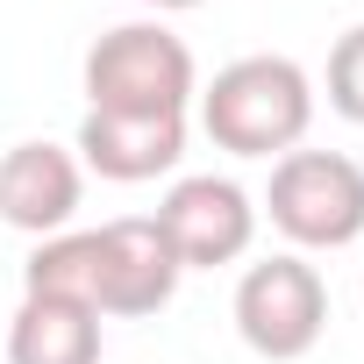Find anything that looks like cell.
Segmentation results:
<instances>
[{"instance_id":"6da1fadb","label":"cell","mask_w":364,"mask_h":364,"mask_svg":"<svg viewBox=\"0 0 364 364\" xmlns=\"http://www.w3.org/2000/svg\"><path fill=\"white\" fill-rule=\"evenodd\" d=\"M193 100H200L208 143L229 157H286L307 143V122H314V79L272 50L222 65Z\"/></svg>"},{"instance_id":"7a4b0ae2","label":"cell","mask_w":364,"mask_h":364,"mask_svg":"<svg viewBox=\"0 0 364 364\" xmlns=\"http://www.w3.org/2000/svg\"><path fill=\"white\" fill-rule=\"evenodd\" d=\"M193 93V50L164 22H122L86 50V114H186Z\"/></svg>"},{"instance_id":"3957f363","label":"cell","mask_w":364,"mask_h":364,"mask_svg":"<svg viewBox=\"0 0 364 364\" xmlns=\"http://www.w3.org/2000/svg\"><path fill=\"white\" fill-rule=\"evenodd\" d=\"M264 215L293 250H350L364 236V164L343 150H286L272 157Z\"/></svg>"},{"instance_id":"277c9868","label":"cell","mask_w":364,"mask_h":364,"mask_svg":"<svg viewBox=\"0 0 364 364\" xmlns=\"http://www.w3.org/2000/svg\"><path fill=\"white\" fill-rule=\"evenodd\" d=\"M229 314H236V336L264 364H293L328 328V286H321V272L300 250H279V257H264V264H250L236 279Z\"/></svg>"},{"instance_id":"5b68a950","label":"cell","mask_w":364,"mask_h":364,"mask_svg":"<svg viewBox=\"0 0 364 364\" xmlns=\"http://www.w3.org/2000/svg\"><path fill=\"white\" fill-rule=\"evenodd\" d=\"M157 229L171 236V250H178L186 272H215V264H236L257 243V200L236 186V178L193 171V178H178L164 193Z\"/></svg>"},{"instance_id":"8992f818","label":"cell","mask_w":364,"mask_h":364,"mask_svg":"<svg viewBox=\"0 0 364 364\" xmlns=\"http://www.w3.org/2000/svg\"><path fill=\"white\" fill-rule=\"evenodd\" d=\"M100 236V286H93V307L114 314V321H143L157 307H171L178 279H186V264H178L171 236L157 229V215H122Z\"/></svg>"},{"instance_id":"52a82bcc","label":"cell","mask_w":364,"mask_h":364,"mask_svg":"<svg viewBox=\"0 0 364 364\" xmlns=\"http://www.w3.org/2000/svg\"><path fill=\"white\" fill-rule=\"evenodd\" d=\"M86 193V164L58 143H15L0 157V222L22 236H65Z\"/></svg>"},{"instance_id":"ba28073f","label":"cell","mask_w":364,"mask_h":364,"mask_svg":"<svg viewBox=\"0 0 364 364\" xmlns=\"http://www.w3.org/2000/svg\"><path fill=\"white\" fill-rule=\"evenodd\" d=\"M72 157L114 186H143V178H164L186 157V114H86Z\"/></svg>"},{"instance_id":"9c48e42d","label":"cell","mask_w":364,"mask_h":364,"mask_svg":"<svg viewBox=\"0 0 364 364\" xmlns=\"http://www.w3.org/2000/svg\"><path fill=\"white\" fill-rule=\"evenodd\" d=\"M8 364H100V314L79 300L22 293L8 321Z\"/></svg>"},{"instance_id":"30bf717a","label":"cell","mask_w":364,"mask_h":364,"mask_svg":"<svg viewBox=\"0 0 364 364\" xmlns=\"http://www.w3.org/2000/svg\"><path fill=\"white\" fill-rule=\"evenodd\" d=\"M93 286H100V236L93 229L43 236L29 250V264H22V293H36V300H79V307H93Z\"/></svg>"},{"instance_id":"8fae6325","label":"cell","mask_w":364,"mask_h":364,"mask_svg":"<svg viewBox=\"0 0 364 364\" xmlns=\"http://www.w3.org/2000/svg\"><path fill=\"white\" fill-rule=\"evenodd\" d=\"M328 107H336L343 122L364 129V22L343 29L336 50H328Z\"/></svg>"},{"instance_id":"7c38bea8","label":"cell","mask_w":364,"mask_h":364,"mask_svg":"<svg viewBox=\"0 0 364 364\" xmlns=\"http://www.w3.org/2000/svg\"><path fill=\"white\" fill-rule=\"evenodd\" d=\"M143 8H157V15H186V8H200V0H143Z\"/></svg>"}]
</instances>
